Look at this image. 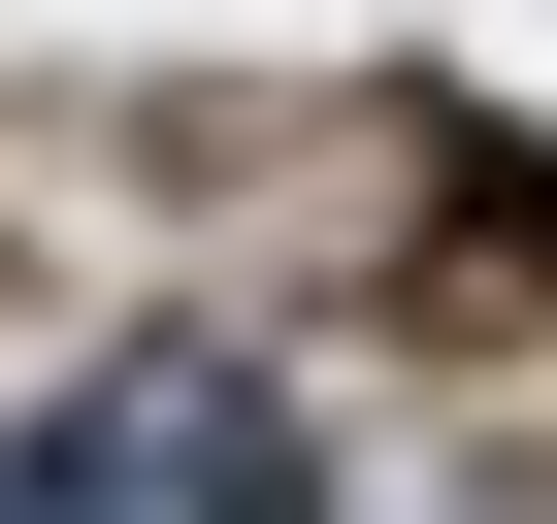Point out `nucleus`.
Wrapping results in <instances>:
<instances>
[{
    "label": "nucleus",
    "mask_w": 557,
    "mask_h": 524,
    "mask_svg": "<svg viewBox=\"0 0 557 524\" xmlns=\"http://www.w3.org/2000/svg\"><path fill=\"white\" fill-rule=\"evenodd\" d=\"M0 524H34V491H0Z\"/></svg>",
    "instance_id": "f03ea898"
},
{
    "label": "nucleus",
    "mask_w": 557,
    "mask_h": 524,
    "mask_svg": "<svg viewBox=\"0 0 557 524\" xmlns=\"http://www.w3.org/2000/svg\"><path fill=\"white\" fill-rule=\"evenodd\" d=\"M0 491H34V524H296V394H262L230 328H132Z\"/></svg>",
    "instance_id": "f257e3e1"
}]
</instances>
